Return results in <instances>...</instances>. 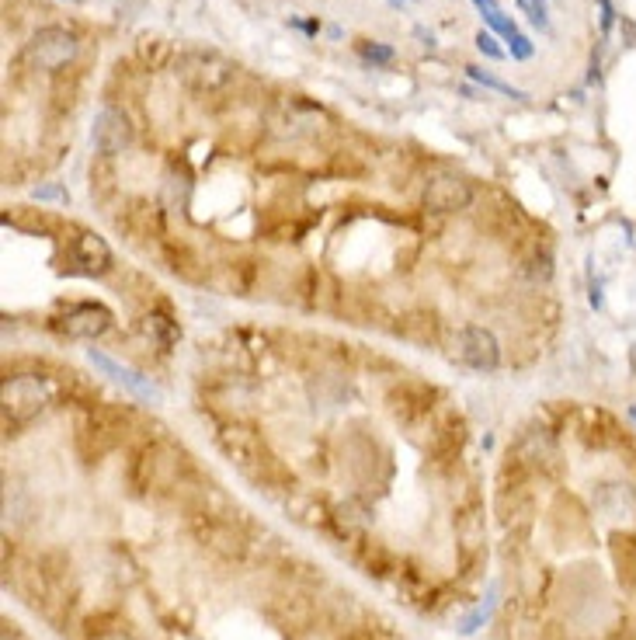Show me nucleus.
<instances>
[{"label":"nucleus","mask_w":636,"mask_h":640,"mask_svg":"<svg viewBox=\"0 0 636 640\" xmlns=\"http://www.w3.org/2000/svg\"><path fill=\"white\" fill-rule=\"evenodd\" d=\"M456 543L463 560H473L484 550L487 543V519H484V505H466L459 508L456 515Z\"/></svg>","instance_id":"13"},{"label":"nucleus","mask_w":636,"mask_h":640,"mask_svg":"<svg viewBox=\"0 0 636 640\" xmlns=\"http://www.w3.org/2000/svg\"><path fill=\"white\" fill-rule=\"evenodd\" d=\"M470 202H473V185L456 171L431 174L428 185H424V209H428V213L449 216V213L466 209Z\"/></svg>","instance_id":"7"},{"label":"nucleus","mask_w":636,"mask_h":640,"mask_svg":"<svg viewBox=\"0 0 636 640\" xmlns=\"http://www.w3.org/2000/svg\"><path fill=\"white\" fill-rule=\"evenodd\" d=\"M91 143L101 157H119L133 147V126L119 108H101L91 129Z\"/></svg>","instance_id":"9"},{"label":"nucleus","mask_w":636,"mask_h":640,"mask_svg":"<svg viewBox=\"0 0 636 640\" xmlns=\"http://www.w3.org/2000/svg\"><path fill=\"white\" fill-rule=\"evenodd\" d=\"M508 46H511V56H515V60H529V56H532V46H529V39H525L522 32H518L515 39H508Z\"/></svg>","instance_id":"26"},{"label":"nucleus","mask_w":636,"mask_h":640,"mask_svg":"<svg viewBox=\"0 0 636 640\" xmlns=\"http://www.w3.org/2000/svg\"><path fill=\"white\" fill-rule=\"evenodd\" d=\"M185 474H188L185 453H181L178 446H171V442H164V439L143 446L140 456H136V463H133L136 484H140L143 491H150V494L178 491V487H185Z\"/></svg>","instance_id":"1"},{"label":"nucleus","mask_w":636,"mask_h":640,"mask_svg":"<svg viewBox=\"0 0 636 640\" xmlns=\"http://www.w3.org/2000/svg\"><path fill=\"white\" fill-rule=\"evenodd\" d=\"M449 359H456L466 369H477V373H494L501 366V348L487 327L466 324L449 334Z\"/></svg>","instance_id":"6"},{"label":"nucleus","mask_w":636,"mask_h":640,"mask_svg":"<svg viewBox=\"0 0 636 640\" xmlns=\"http://www.w3.org/2000/svg\"><path fill=\"white\" fill-rule=\"evenodd\" d=\"M550 460H553V435L539 425L525 428L515 442V463H522V467H543Z\"/></svg>","instance_id":"16"},{"label":"nucleus","mask_w":636,"mask_h":640,"mask_svg":"<svg viewBox=\"0 0 636 640\" xmlns=\"http://www.w3.org/2000/svg\"><path fill=\"white\" fill-rule=\"evenodd\" d=\"M501 522L504 533L515 536V540H525L532 529V498L518 487H504L501 494Z\"/></svg>","instance_id":"14"},{"label":"nucleus","mask_w":636,"mask_h":640,"mask_svg":"<svg viewBox=\"0 0 636 640\" xmlns=\"http://www.w3.org/2000/svg\"><path fill=\"white\" fill-rule=\"evenodd\" d=\"M518 7H522V14L532 21L536 28H546L550 25V14H546V0H518Z\"/></svg>","instance_id":"24"},{"label":"nucleus","mask_w":636,"mask_h":640,"mask_svg":"<svg viewBox=\"0 0 636 640\" xmlns=\"http://www.w3.org/2000/svg\"><path fill=\"white\" fill-rule=\"evenodd\" d=\"M473 4H477V7H480V11H484V14L497 11V0H473Z\"/></svg>","instance_id":"29"},{"label":"nucleus","mask_w":636,"mask_h":640,"mask_svg":"<svg viewBox=\"0 0 636 640\" xmlns=\"http://www.w3.org/2000/svg\"><path fill=\"white\" fill-rule=\"evenodd\" d=\"M112 327V310L101 303H77L60 317V331L73 341H94Z\"/></svg>","instance_id":"10"},{"label":"nucleus","mask_w":636,"mask_h":640,"mask_svg":"<svg viewBox=\"0 0 636 640\" xmlns=\"http://www.w3.org/2000/svg\"><path fill=\"white\" fill-rule=\"evenodd\" d=\"M126 435V414L115 407H87L73 421V442L87 463H98L105 453H112Z\"/></svg>","instance_id":"3"},{"label":"nucleus","mask_w":636,"mask_h":640,"mask_svg":"<svg viewBox=\"0 0 636 640\" xmlns=\"http://www.w3.org/2000/svg\"><path fill=\"white\" fill-rule=\"evenodd\" d=\"M491 613H494V588L487 592V602H480V606L473 609L470 616H466L463 627H459V634H477V630L484 627L487 620H491Z\"/></svg>","instance_id":"21"},{"label":"nucleus","mask_w":636,"mask_h":640,"mask_svg":"<svg viewBox=\"0 0 636 640\" xmlns=\"http://www.w3.org/2000/svg\"><path fill=\"white\" fill-rule=\"evenodd\" d=\"M463 442H466V421L456 418V414H449V418L438 421V425L431 428L428 453L435 456V460H452V456H459Z\"/></svg>","instance_id":"15"},{"label":"nucleus","mask_w":636,"mask_h":640,"mask_svg":"<svg viewBox=\"0 0 636 640\" xmlns=\"http://www.w3.org/2000/svg\"><path fill=\"white\" fill-rule=\"evenodd\" d=\"M466 74H470L477 84H484V87H491V91H501V94H508V98H525L518 87H511V84H504V80H497L491 74H484V70H477V67H466Z\"/></svg>","instance_id":"22"},{"label":"nucleus","mask_w":636,"mask_h":640,"mask_svg":"<svg viewBox=\"0 0 636 640\" xmlns=\"http://www.w3.org/2000/svg\"><path fill=\"white\" fill-rule=\"evenodd\" d=\"M80 53V39L63 25H46L25 42V53L21 60L32 70H46V74H56V70L70 67Z\"/></svg>","instance_id":"5"},{"label":"nucleus","mask_w":636,"mask_h":640,"mask_svg":"<svg viewBox=\"0 0 636 640\" xmlns=\"http://www.w3.org/2000/svg\"><path fill=\"white\" fill-rule=\"evenodd\" d=\"M272 616H275V623H279L282 630H303L306 623H310V606H306L303 599H296V595H289V599L275 602Z\"/></svg>","instance_id":"19"},{"label":"nucleus","mask_w":636,"mask_h":640,"mask_svg":"<svg viewBox=\"0 0 636 640\" xmlns=\"http://www.w3.org/2000/svg\"><path fill=\"white\" fill-rule=\"evenodd\" d=\"M477 49L484 56H491V60H504V49L497 46V39L491 32H477Z\"/></svg>","instance_id":"25"},{"label":"nucleus","mask_w":636,"mask_h":640,"mask_svg":"<svg viewBox=\"0 0 636 640\" xmlns=\"http://www.w3.org/2000/svg\"><path fill=\"white\" fill-rule=\"evenodd\" d=\"M595 508L605 515V519L623 522V519H633L636 515V498L626 484H602L595 494Z\"/></svg>","instance_id":"17"},{"label":"nucleus","mask_w":636,"mask_h":640,"mask_svg":"<svg viewBox=\"0 0 636 640\" xmlns=\"http://www.w3.org/2000/svg\"><path fill=\"white\" fill-rule=\"evenodd\" d=\"M386 400H390V414L407 428L424 421L431 411V390L418 387V383H400L397 390H390Z\"/></svg>","instance_id":"12"},{"label":"nucleus","mask_w":636,"mask_h":640,"mask_svg":"<svg viewBox=\"0 0 636 640\" xmlns=\"http://www.w3.org/2000/svg\"><path fill=\"white\" fill-rule=\"evenodd\" d=\"M4 519H7V526H25L28 519H32V498H28V491L21 484H11L7 480V487H4Z\"/></svg>","instance_id":"18"},{"label":"nucleus","mask_w":636,"mask_h":640,"mask_svg":"<svg viewBox=\"0 0 636 640\" xmlns=\"http://www.w3.org/2000/svg\"><path fill=\"white\" fill-rule=\"evenodd\" d=\"M56 400V387L49 383V376L39 373H14L4 380L0 390V404H4V425L18 428L35 421L42 411H49V404Z\"/></svg>","instance_id":"2"},{"label":"nucleus","mask_w":636,"mask_h":640,"mask_svg":"<svg viewBox=\"0 0 636 640\" xmlns=\"http://www.w3.org/2000/svg\"><path fill=\"white\" fill-rule=\"evenodd\" d=\"M143 334L157 341L160 348H171L174 341H181V327L167 314H160V310H150V314L143 317Z\"/></svg>","instance_id":"20"},{"label":"nucleus","mask_w":636,"mask_h":640,"mask_svg":"<svg viewBox=\"0 0 636 640\" xmlns=\"http://www.w3.org/2000/svg\"><path fill=\"white\" fill-rule=\"evenodd\" d=\"M39 199H70L67 192H60V188H42Z\"/></svg>","instance_id":"28"},{"label":"nucleus","mask_w":636,"mask_h":640,"mask_svg":"<svg viewBox=\"0 0 636 640\" xmlns=\"http://www.w3.org/2000/svg\"><path fill=\"white\" fill-rule=\"evenodd\" d=\"M87 362H91L94 369H101L105 376H112L115 383H122V387H126L129 394H136V397H143V400H157V397H160V390L150 383V376H140L136 369L122 366L119 359L105 355L101 348H87Z\"/></svg>","instance_id":"11"},{"label":"nucleus","mask_w":636,"mask_h":640,"mask_svg":"<svg viewBox=\"0 0 636 640\" xmlns=\"http://www.w3.org/2000/svg\"><path fill=\"white\" fill-rule=\"evenodd\" d=\"M91 640H136L129 630H122V627H108V630H98Z\"/></svg>","instance_id":"27"},{"label":"nucleus","mask_w":636,"mask_h":640,"mask_svg":"<svg viewBox=\"0 0 636 640\" xmlns=\"http://www.w3.org/2000/svg\"><path fill=\"white\" fill-rule=\"evenodd\" d=\"M67 272L77 275H91V279H101V275L112 272V247L105 244L98 234H77L67 240Z\"/></svg>","instance_id":"8"},{"label":"nucleus","mask_w":636,"mask_h":640,"mask_svg":"<svg viewBox=\"0 0 636 640\" xmlns=\"http://www.w3.org/2000/svg\"><path fill=\"white\" fill-rule=\"evenodd\" d=\"M358 53H362V60L376 63V67H386V63H393V49L390 46H379V42H362V46H358Z\"/></svg>","instance_id":"23"},{"label":"nucleus","mask_w":636,"mask_h":640,"mask_svg":"<svg viewBox=\"0 0 636 640\" xmlns=\"http://www.w3.org/2000/svg\"><path fill=\"white\" fill-rule=\"evenodd\" d=\"M216 442L226 460L237 463L247 477H265V470H272V456H268L265 439L247 421H223L216 432Z\"/></svg>","instance_id":"4"}]
</instances>
